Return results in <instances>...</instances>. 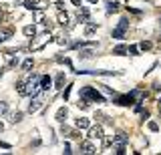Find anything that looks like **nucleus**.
I'll list each match as a JSON object with an SVG mask.
<instances>
[{"mask_svg": "<svg viewBox=\"0 0 161 155\" xmlns=\"http://www.w3.org/2000/svg\"><path fill=\"white\" fill-rule=\"evenodd\" d=\"M80 97L83 99H87V101H95V103H105V97L101 95L97 89H93V87H83L80 89Z\"/></svg>", "mask_w": 161, "mask_h": 155, "instance_id": "f257e3e1", "label": "nucleus"}, {"mask_svg": "<svg viewBox=\"0 0 161 155\" xmlns=\"http://www.w3.org/2000/svg\"><path fill=\"white\" fill-rule=\"evenodd\" d=\"M42 105H44V97H42L40 93H36V95H32V103L28 105V111H30V113H36L38 109L42 107Z\"/></svg>", "mask_w": 161, "mask_h": 155, "instance_id": "f03ea898", "label": "nucleus"}, {"mask_svg": "<svg viewBox=\"0 0 161 155\" xmlns=\"http://www.w3.org/2000/svg\"><path fill=\"white\" fill-rule=\"evenodd\" d=\"M40 91V83L36 79H28V83H24V95H36Z\"/></svg>", "mask_w": 161, "mask_h": 155, "instance_id": "7ed1b4c3", "label": "nucleus"}, {"mask_svg": "<svg viewBox=\"0 0 161 155\" xmlns=\"http://www.w3.org/2000/svg\"><path fill=\"white\" fill-rule=\"evenodd\" d=\"M111 143H113V147H115V149H117V147H125V145L129 143V137H127V133L119 131V133L113 137V141H111Z\"/></svg>", "mask_w": 161, "mask_h": 155, "instance_id": "20e7f679", "label": "nucleus"}, {"mask_svg": "<svg viewBox=\"0 0 161 155\" xmlns=\"http://www.w3.org/2000/svg\"><path fill=\"white\" fill-rule=\"evenodd\" d=\"M103 137H105V133H103V127H101V125H95V127L89 129V139H91V141H95V139H103Z\"/></svg>", "mask_w": 161, "mask_h": 155, "instance_id": "39448f33", "label": "nucleus"}, {"mask_svg": "<svg viewBox=\"0 0 161 155\" xmlns=\"http://www.w3.org/2000/svg\"><path fill=\"white\" fill-rule=\"evenodd\" d=\"M115 103H117V105H123V107H125V105H133L135 99L131 97V93H129V95H121V97H117V101H115Z\"/></svg>", "mask_w": 161, "mask_h": 155, "instance_id": "423d86ee", "label": "nucleus"}, {"mask_svg": "<svg viewBox=\"0 0 161 155\" xmlns=\"http://www.w3.org/2000/svg\"><path fill=\"white\" fill-rule=\"evenodd\" d=\"M80 153L91 155V153H97V149L93 147V143H91V141H83V143H80Z\"/></svg>", "mask_w": 161, "mask_h": 155, "instance_id": "0eeeda50", "label": "nucleus"}, {"mask_svg": "<svg viewBox=\"0 0 161 155\" xmlns=\"http://www.w3.org/2000/svg\"><path fill=\"white\" fill-rule=\"evenodd\" d=\"M77 20H79V22H89V10H87V8H79Z\"/></svg>", "mask_w": 161, "mask_h": 155, "instance_id": "6e6552de", "label": "nucleus"}, {"mask_svg": "<svg viewBox=\"0 0 161 155\" xmlns=\"http://www.w3.org/2000/svg\"><path fill=\"white\" fill-rule=\"evenodd\" d=\"M48 89H50V77L44 75V77H40V91H48Z\"/></svg>", "mask_w": 161, "mask_h": 155, "instance_id": "1a4fd4ad", "label": "nucleus"}, {"mask_svg": "<svg viewBox=\"0 0 161 155\" xmlns=\"http://www.w3.org/2000/svg\"><path fill=\"white\" fill-rule=\"evenodd\" d=\"M67 115H69L67 107H60L58 111H57V121H58V123H64V119H67Z\"/></svg>", "mask_w": 161, "mask_h": 155, "instance_id": "9d476101", "label": "nucleus"}, {"mask_svg": "<svg viewBox=\"0 0 161 155\" xmlns=\"http://www.w3.org/2000/svg\"><path fill=\"white\" fill-rule=\"evenodd\" d=\"M12 28H2V30H0V42H4V41H8L10 36H12Z\"/></svg>", "mask_w": 161, "mask_h": 155, "instance_id": "9b49d317", "label": "nucleus"}, {"mask_svg": "<svg viewBox=\"0 0 161 155\" xmlns=\"http://www.w3.org/2000/svg\"><path fill=\"white\" fill-rule=\"evenodd\" d=\"M119 6H121L119 2H111V0H109V2H107V12H109V14L119 12Z\"/></svg>", "mask_w": 161, "mask_h": 155, "instance_id": "f8f14e48", "label": "nucleus"}, {"mask_svg": "<svg viewBox=\"0 0 161 155\" xmlns=\"http://www.w3.org/2000/svg\"><path fill=\"white\" fill-rule=\"evenodd\" d=\"M131 97L137 99V103H139L141 99H145V91H141V89H133V91H131Z\"/></svg>", "mask_w": 161, "mask_h": 155, "instance_id": "ddd939ff", "label": "nucleus"}, {"mask_svg": "<svg viewBox=\"0 0 161 155\" xmlns=\"http://www.w3.org/2000/svg\"><path fill=\"white\" fill-rule=\"evenodd\" d=\"M89 125H91V121L87 117H80V119H77V127L79 129H89Z\"/></svg>", "mask_w": 161, "mask_h": 155, "instance_id": "4468645a", "label": "nucleus"}, {"mask_svg": "<svg viewBox=\"0 0 161 155\" xmlns=\"http://www.w3.org/2000/svg\"><path fill=\"white\" fill-rule=\"evenodd\" d=\"M125 53H127V44H117L113 48V54H125Z\"/></svg>", "mask_w": 161, "mask_h": 155, "instance_id": "2eb2a0df", "label": "nucleus"}, {"mask_svg": "<svg viewBox=\"0 0 161 155\" xmlns=\"http://www.w3.org/2000/svg\"><path fill=\"white\" fill-rule=\"evenodd\" d=\"M47 6H48L47 0H36V2H34V10H44Z\"/></svg>", "mask_w": 161, "mask_h": 155, "instance_id": "dca6fc26", "label": "nucleus"}, {"mask_svg": "<svg viewBox=\"0 0 161 155\" xmlns=\"http://www.w3.org/2000/svg\"><path fill=\"white\" fill-rule=\"evenodd\" d=\"M22 32L26 34V36H34V34H36V28H34V26H30V24H28V26H24V28H22Z\"/></svg>", "mask_w": 161, "mask_h": 155, "instance_id": "f3484780", "label": "nucleus"}, {"mask_svg": "<svg viewBox=\"0 0 161 155\" xmlns=\"http://www.w3.org/2000/svg\"><path fill=\"white\" fill-rule=\"evenodd\" d=\"M125 36V28H115V30H113V38H123Z\"/></svg>", "mask_w": 161, "mask_h": 155, "instance_id": "a211bd4d", "label": "nucleus"}, {"mask_svg": "<svg viewBox=\"0 0 161 155\" xmlns=\"http://www.w3.org/2000/svg\"><path fill=\"white\" fill-rule=\"evenodd\" d=\"M57 89H63V85H64V73H60V75H57Z\"/></svg>", "mask_w": 161, "mask_h": 155, "instance_id": "6ab92c4d", "label": "nucleus"}, {"mask_svg": "<svg viewBox=\"0 0 161 155\" xmlns=\"http://www.w3.org/2000/svg\"><path fill=\"white\" fill-rule=\"evenodd\" d=\"M18 121H22V113H12L10 115V123H18Z\"/></svg>", "mask_w": 161, "mask_h": 155, "instance_id": "aec40b11", "label": "nucleus"}, {"mask_svg": "<svg viewBox=\"0 0 161 155\" xmlns=\"http://www.w3.org/2000/svg\"><path fill=\"white\" fill-rule=\"evenodd\" d=\"M95 30H97V24H95V22H89V24H87V30H85V32H87V36H91Z\"/></svg>", "mask_w": 161, "mask_h": 155, "instance_id": "412c9836", "label": "nucleus"}, {"mask_svg": "<svg viewBox=\"0 0 161 155\" xmlns=\"http://www.w3.org/2000/svg\"><path fill=\"white\" fill-rule=\"evenodd\" d=\"M32 64H34L32 58H26V61L22 63V71H30V69H32Z\"/></svg>", "mask_w": 161, "mask_h": 155, "instance_id": "4be33fe9", "label": "nucleus"}, {"mask_svg": "<svg viewBox=\"0 0 161 155\" xmlns=\"http://www.w3.org/2000/svg\"><path fill=\"white\" fill-rule=\"evenodd\" d=\"M77 107L85 111V109H89V101H87V99H83V97H80V99H79V103H77Z\"/></svg>", "mask_w": 161, "mask_h": 155, "instance_id": "5701e85b", "label": "nucleus"}, {"mask_svg": "<svg viewBox=\"0 0 161 155\" xmlns=\"http://www.w3.org/2000/svg\"><path fill=\"white\" fill-rule=\"evenodd\" d=\"M58 22L63 24V26L69 22V16H67V12H63V10H60V14H58Z\"/></svg>", "mask_w": 161, "mask_h": 155, "instance_id": "b1692460", "label": "nucleus"}, {"mask_svg": "<svg viewBox=\"0 0 161 155\" xmlns=\"http://www.w3.org/2000/svg\"><path fill=\"white\" fill-rule=\"evenodd\" d=\"M79 57L80 58H91V57H93V51H91V48H87V51H80Z\"/></svg>", "mask_w": 161, "mask_h": 155, "instance_id": "393cba45", "label": "nucleus"}, {"mask_svg": "<svg viewBox=\"0 0 161 155\" xmlns=\"http://www.w3.org/2000/svg\"><path fill=\"white\" fill-rule=\"evenodd\" d=\"M6 113H8V103L0 101V115H6Z\"/></svg>", "mask_w": 161, "mask_h": 155, "instance_id": "a878e982", "label": "nucleus"}, {"mask_svg": "<svg viewBox=\"0 0 161 155\" xmlns=\"http://www.w3.org/2000/svg\"><path fill=\"white\" fill-rule=\"evenodd\" d=\"M16 93L18 95H24V81H18L16 83Z\"/></svg>", "mask_w": 161, "mask_h": 155, "instance_id": "bb28decb", "label": "nucleus"}, {"mask_svg": "<svg viewBox=\"0 0 161 155\" xmlns=\"http://www.w3.org/2000/svg\"><path fill=\"white\" fill-rule=\"evenodd\" d=\"M34 2H36V0H24V8H28V10H34Z\"/></svg>", "mask_w": 161, "mask_h": 155, "instance_id": "cd10ccee", "label": "nucleus"}, {"mask_svg": "<svg viewBox=\"0 0 161 155\" xmlns=\"http://www.w3.org/2000/svg\"><path fill=\"white\" fill-rule=\"evenodd\" d=\"M119 28H125V30L129 28V20H127V18H121V20H119Z\"/></svg>", "mask_w": 161, "mask_h": 155, "instance_id": "c85d7f7f", "label": "nucleus"}, {"mask_svg": "<svg viewBox=\"0 0 161 155\" xmlns=\"http://www.w3.org/2000/svg\"><path fill=\"white\" fill-rule=\"evenodd\" d=\"M127 53H131V54H139V47L131 44V47H127Z\"/></svg>", "mask_w": 161, "mask_h": 155, "instance_id": "c756f323", "label": "nucleus"}, {"mask_svg": "<svg viewBox=\"0 0 161 155\" xmlns=\"http://www.w3.org/2000/svg\"><path fill=\"white\" fill-rule=\"evenodd\" d=\"M139 48H141V51H149V48H151V42H147V41H143V42L139 44Z\"/></svg>", "mask_w": 161, "mask_h": 155, "instance_id": "7c9ffc66", "label": "nucleus"}, {"mask_svg": "<svg viewBox=\"0 0 161 155\" xmlns=\"http://www.w3.org/2000/svg\"><path fill=\"white\" fill-rule=\"evenodd\" d=\"M147 127H149V129H151L153 133H155V131H159V125L155 123V121H149V125H147Z\"/></svg>", "mask_w": 161, "mask_h": 155, "instance_id": "2f4dec72", "label": "nucleus"}, {"mask_svg": "<svg viewBox=\"0 0 161 155\" xmlns=\"http://www.w3.org/2000/svg\"><path fill=\"white\" fill-rule=\"evenodd\" d=\"M69 95H70V85H69V87H64V91H63V99H64V101L69 99Z\"/></svg>", "mask_w": 161, "mask_h": 155, "instance_id": "473e14b6", "label": "nucleus"}, {"mask_svg": "<svg viewBox=\"0 0 161 155\" xmlns=\"http://www.w3.org/2000/svg\"><path fill=\"white\" fill-rule=\"evenodd\" d=\"M57 42L60 44V47H63V44H67V38H64V36H58V38H57Z\"/></svg>", "mask_w": 161, "mask_h": 155, "instance_id": "72a5a7b5", "label": "nucleus"}, {"mask_svg": "<svg viewBox=\"0 0 161 155\" xmlns=\"http://www.w3.org/2000/svg\"><path fill=\"white\" fill-rule=\"evenodd\" d=\"M54 6H57L58 10H64V2H57V4H54Z\"/></svg>", "mask_w": 161, "mask_h": 155, "instance_id": "f704fd0d", "label": "nucleus"}, {"mask_svg": "<svg viewBox=\"0 0 161 155\" xmlns=\"http://www.w3.org/2000/svg\"><path fill=\"white\" fill-rule=\"evenodd\" d=\"M64 153H67V155L73 153V151H70V147H69V143H64Z\"/></svg>", "mask_w": 161, "mask_h": 155, "instance_id": "c9c22d12", "label": "nucleus"}, {"mask_svg": "<svg viewBox=\"0 0 161 155\" xmlns=\"http://www.w3.org/2000/svg\"><path fill=\"white\" fill-rule=\"evenodd\" d=\"M70 2H73L75 6H80V0H70Z\"/></svg>", "mask_w": 161, "mask_h": 155, "instance_id": "e433bc0d", "label": "nucleus"}, {"mask_svg": "<svg viewBox=\"0 0 161 155\" xmlns=\"http://www.w3.org/2000/svg\"><path fill=\"white\" fill-rule=\"evenodd\" d=\"M87 2H91V4H97V2H99V0H87Z\"/></svg>", "mask_w": 161, "mask_h": 155, "instance_id": "4c0bfd02", "label": "nucleus"}, {"mask_svg": "<svg viewBox=\"0 0 161 155\" xmlns=\"http://www.w3.org/2000/svg\"><path fill=\"white\" fill-rule=\"evenodd\" d=\"M2 18H4V12H2V10H0V22H2Z\"/></svg>", "mask_w": 161, "mask_h": 155, "instance_id": "58836bf2", "label": "nucleus"}, {"mask_svg": "<svg viewBox=\"0 0 161 155\" xmlns=\"http://www.w3.org/2000/svg\"><path fill=\"white\" fill-rule=\"evenodd\" d=\"M2 131H4V125H2V123H0V133H2Z\"/></svg>", "mask_w": 161, "mask_h": 155, "instance_id": "ea45409f", "label": "nucleus"}, {"mask_svg": "<svg viewBox=\"0 0 161 155\" xmlns=\"http://www.w3.org/2000/svg\"><path fill=\"white\" fill-rule=\"evenodd\" d=\"M159 113H161V99H159Z\"/></svg>", "mask_w": 161, "mask_h": 155, "instance_id": "a19ab883", "label": "nucleus"}, {"mask_svg": "<svg viewBox=\"0 0 161 155\" xmlns=\"http://www.w3.org/2000/svg\"><path fill=\"white\" fill-rule=\"evenodd\" d=\"M0 77H2V71H0Z\"/></svg>", "mask_w": 161, "mask_h": 155, "instance_id": "79ce46f5", "label": "nucleus"}, {"mask_svg": "<svg viewBox=\"0 0 161 155\" xmlns=\"http://www.w3.org/2000/svg\"><path fill=\"white\" fill-rule=\"evenodd\" d=\"M159 41H161V34H159Z\"/></svg>", "mask_w": 161, "mask_h": 155, "instance_id": "37998d69", "label": "nucleus"}, {"mask_svg": "<svg viewBox=\"0 0 161 155\" xmlns=\"http://www.w3.org/2000/svg\"><path fill=\"white\" fill-rule=\"evenodd\" d=\"M159 22H161V18H159Z\"/></svg>", "mask_w": 161, "mask_h": 155, "instance_id": "c03bdc74", "label": "nucleus"}]
</instances>
